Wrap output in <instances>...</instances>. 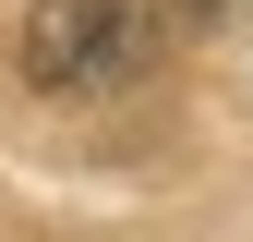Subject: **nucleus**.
Returning <instances> with one entry per match:
<instances>
[{
    "mask_svg": "<svg viewBox=\"0 0 253 242\" xmlns=\"http://www.w3.org/2000/svg\"><path fill=\"white\" fill-rule=\"evenodd\" d=\"M24 73H37L48 97L157 73V0H37V12H24Z\"/></svg>",
    "mask_w": 253,
    "mask_h": 242,
    "instance_id": "1",
    "label": "nucleus"
},
{
    "mask_svg": "<svg viewBox=\"0 0 253 242\" xmlns=\"http://www.w3.org/2000/svg\"><path fill=\"white\" fill-rule=\"evenodd\" d=\"M169 12H229V0H169Z\"/></svg>",
    "mask_w": 253,
    "mask_h": 242,
    "instance_id": "2",
    "label": "nucleus"
}]
</instances>
